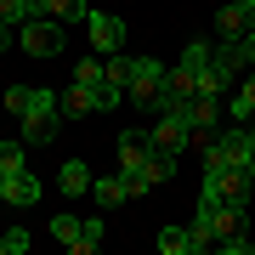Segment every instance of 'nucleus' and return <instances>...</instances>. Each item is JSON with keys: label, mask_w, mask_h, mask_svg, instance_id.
<instances>
[{"label": "nucleus", "mask_w": 255, "mask_h": 255, "mask_svg": "<svg viewBox=\"0 0 255 255\" xmlns=\"http://www.w3.org/2000/svg\"><path fill=\"white\" fill-rule=\"evenodd\" d=\"M6 108L17 114L28 147H46L57 136V125H63V97L46 91V85H11V91H6Z\"/></svg>", "instance_id": "obj_1"}, {"label": "nucleus", "mask_w": 255, "mask_h": 255, "mask_svg": "<svg viewBox=\"0 0 255 255\" xmlns=\"http://www.w3.org/2000/svg\"><path fill=\"white\" fill-rule=\"evenodd\" d=\"M164 68L159 57H130V85H125V108L136 114H164L170 108V91H164Z\"/></svg>", "instance_id": "obj_2"}, {"label": "nucleus", "mask_w": 255, "mask_h": 255, "mask_svg": "<svg viewBox=\"0 0 255 255\" xmlns=\"http://www.w3.org/2000/svg\"><path fill=\"white\" fill-rule=\"evenodd\" d=\"M17 46H23L28 57H63L68 23H57V17H28V23L17 28Z\"/></svg>", "instance_id": "obj_3"}, {"label": "nucleus", "mask_w": 255, "mask_h": 255, "mask_svg": "<svg viewBox=\"0 0 255 255\" xmlns=\"http://www.w3.org/2000/svg\"><path fill=\"white\" fill-rule=\"evenodd\" d=\"M153 147H164V153H182V147H193V125H187V108H164L153 114Z\"/></svg>", "instance_id": "obj_4"}, {"label": "nucleus", "mask_w": 255, "mask_h": 255, "mask_svg": "<svg viewBox=\"0 0 255 255\" xmlns=\"http://www.w3.org/2000/svg\"><path fill=\"white\" fill-rule=\"evenodd\" d=\"M85 34H91V51L97 57L125 51V17H119V11H91V17H85Z\"/></svg>", "instance_id": "obj_5"}, {"label": "nucleus", "mask_w": 255, "mask_h": 255, "mask_svg": "<svg viewBox=\"0 0 255 255\" xmlns=\"http://www.w3.org/2000/svg\"><path fill=\"white\" fill-rule=\"evenodd\" d=\"M204 187H216L227 204H244V210H250V199H255V176H250V170H238V164L204 170Z\"/></svg>", "instance_id": "obj_6"}, {"label": "nucleus", "mask_w": 255, "mask_h": 255, "mask_svg": "<svg viewBox=\"0 0 255 255\" xmlns=\"http://www.w3.org/2000/svg\"><path fill=\"white\" fill-rule=\"evenodd\" d=\"M40 199H46V187L34 182V170H0V204H11V210H34Z\"/></svg>", "instance_id": "obj_7"}, {"label": "nucleus", "mask_w": 255, "mask_h": 255, "mask_svg": "<svg viewBox=\"0 0 255 255\" xmlns=\"http://www.w3.org/2000/svg\"><path fill=\"white\" fill-rule=\"evenodd\" d=\"M130 182V193H153V187H170L176 182V153H164V147H153V153H147V164H142V176H125Z\"/></svg>", "instance_id": "obj_8"}, {"label": "nucleus", "mask_w": 255, "mask_h": 255, "mask_svg": "<svg viewBox=\"0 0 255 255\" xmlns=\"http://www.w3.org/2000/svg\"><path fill=\"white\" fill-rule=\"evenodd\" d=\"M153 244H159V255H210V250H216L199 227H159Z\"/></svg>", "instance_id": "obj_9"}, {"label": "nucleus", "mask_w": 255, "mask_h": 255, "mask_svg": "<svg viewBox=\"0 0 255 255\" xmlns=\"http://www.w3.org/2000/svg\"><path fill=\"white\" fill-rule=\"evenodd\" d=\"M187 125H193V147H204L221 125V97H193L187 102Z\"/></svg>", "instance_id": "obj_10"}, {"label": "nucleus", "mask_w": 255, "mask_h": 255, "mask_svg": "<svg viewBox=\"0 0 255 255\" xmlns=\"http://www.w3.org/2000/svg\"><path fill=\"white\" fill-rule=\"evenodd\" d=\"M147 153H153V136L147 130H119V176H142Z\"/></svg>", "instance_id": "obj_11"}, {"label": "nucleus", "mask_w": 255, "mask_h": 255, "mask_svg": "<svg viewBox=\"0 0 255 255\" xmlns=\"http://www.w3.org/2000/svg\"><path fill=\"white\" fill-rule=\"evenodd\" d=\"M250 11H255V0H227L216 11V40H244L250 34Z\"/></svg>", "instance_id": "obj_12"}, {"label": "nucleus", "mask_w": 255, "mask_h": 255, "mask_svg": "<svg viewBox=\"0 0 255 255\" xmlns=\"http://www.w3.org/2000/svg\"><path fill=\"white\" fill-rule=\"evenodd\" d=\"M91 199H97V210H119V204L136 199V193H130L125 176H97V182H91Z\"/></svg>", "instance_id": "obj_13"}, {"label": "nucleus", "mask_w": 255, "mask_h": 255, "mask_svg": "<svg viewBox=\"0 0 255 255\" xmlns=\"http://www.w3.org/2000/svg\"><path fill=\"white\" fill-rule=\"evenodd\" d=\"M91 182H97V176L85 170V159H63V170H57V187H63L68 199H80V193H91Z\"/></svg>", "instance_id": "obj_14"}, {"label": "nucleus", "mask_w": 255, "mask_h": 255, "mask_svg": "<svg viewBox=\"0 0 255 255\" xmlns=\"http://www.w3.org/2000/svg\"><path fill=\"white\" fill-rule=\"evenodd\" d=\"M85 114H97V91L74 80L68 91H63V119H85Z\"/></svg>", "instance_id": "obj_15"}, {"label": "nucleus", "mask_w": 255, "mask_h": 255, "mask_svg": "<svg viewBox=\"0 0 255 255\" xmlns=\"http://www.w3.org/2000/svg\"><path fill=\"white\" fill-rule=\"evenodd\" d=\"M80 233H85V221H80V216H68V210H63V216H51V238H57L68 255H80Z\"/></svg>", "instance_id": "obj_16"}, {"label": "nucleus", "mask_w": 255, "mask_h": 255, "mask_svg": "<svg viewBox=\"0 0 255 255\" xmlns=\"http://www.w3.org/2000/svg\"><path fill=\"white\" fill-rule=\"evenodd\" d=\"M227 108H233L238 125H250V119H255V74H244V80L233 85V102H227Z\"/></svg>", "instance_id": "obj_17"}, {"label": "nucleus", "mask_w": 255, "mask_h": 255, "mask_svg": "<svg viewBox=\"0 0 255 255\" xmlns=\"http://www.w3.org/2000/svg\"><path fill=\"white\" fill-rule=\"evenodd\" d=\"M40 11L57 17V23H85V17H91V6H85V0H46Z\"/></svg>", "instance_id": "obj_18"}, {"label": "nucleus", "mask_w": 255, "mask_h": 255, "mask_svg": "<svg viewBox=\"0 0 255 255\" xmlns=\"http://www.w3.org/2000/svg\"><path fill=\"white\" fill-rule=\"evenodd\" d=\"M74 80H80V85H91V91H97V85L108 80V68H102V57H80V63H74Z\"/></svg>", "instance_id": "obj_19"}, {"label": "nucleus", "mask_w": 255, "mask_h": 255, "mask_svg": "<svg viewBox=\"0 0 255 255\" xmlns=\"http://www.w3.org/2000/svg\"><path fill=\"white\" fill-rule=\"evenodd\" d=\"M102 68H108V80H102V85H130V57H125V51L102 57Z\"/></svg>", "instance_id": "obj_20"}, {"label": "nucleus", "mask_w": 255, "mask_h": 255, "mask_svg": "<svg viewBox=\"0 0 255 255\" xmlns=\"http://www.w3.org/2000/svg\"><path fill=\"white\" fill-rule=\"evenodd\" d=\"M210 51H216V46H210V40H187L176 63H187V68H204V63H210Z\"/></svg>", "instance_id": "obj_21"}, {"label": "nucleus", "mask_w": 255, "mask_h": 255, "mask_svg": "<svg viewBox=\"0 0 255 255\" xmlns=\"http://www.w3.org/2000/svg\"><path fill=\"white\" fill-rule=\"evenodd\" d=\"M102 250V216H85V233H80V255H97Z\"/></svg>", "instance_id": "obj_22"}, {"label": "nucleus", "mask_w": 255, "mask_h": 255, "mask_svg": "<svg viewBox=\"0 0 255 255\" xmlns=\"http://www.w3.org/2000/svg\"><path fill=\"white\" fill-rule=\"evenodd\" d=\"M216 250L221 255H255V238L250 233H227V238H216Z\"/></svg>", "instance_id": "obj_23"}, {"label": "nucleus", "mask_w": 255, "mask_h": 255, "mask_svg": "<svg viewBox=\"0 0 255 255\" xmlns=\"http://www.w3.org/2000/svg\"><path fill=\"white\" fill-rule=\"evenodd\" d=\"M0 255H28V227H6L0 233Z\"/></svg>", "instance_id": "obj_24"}, {"label": "nucleus", "mask_w": 255, "mask_h": 255, "mask_svg": "<svg viewBox=\"0 0 255 255\" xmlns=\"http://www.w3.org/2000/svg\"><path fill=\"white\" fill-rule=\"evenodd\" d=\"M34 11H28V0H0V23H11V28H23Z\"/></svg>", "instance_id": "obj_25"}, {"label": "nucleus", "mask_w": 255, "mask_h": 255, "mask_svg": "<svg viewBox=\"0 0 255 255\" xmlns=\"http://www.w3.org/2000/svg\"><path fill=\"white\" fill-rule=\"evenodd\" d=\"M125 102V85H97V114H119Z\"/></svg>", "instance_id": "obj_26"}, {"label": "nucleus", "mask_w": 255, "mask_h": 255, "mask_svg": "<svg viewBox=\"0 0 255 255\" xmlns=\"http://www.w3.org/2000/svg\"><path fill=\"white\" fill-rule=\"evenodd\" d=\"M238 51H244V63L255 68V34H244V40H238Z\"/></svg>", "instance_id": "obj_27"}, {"label": "nucleus", "mask_w": 255, "mask_h": 255, "mask_svg": "<svg viewBox=\"0 0 255 255\" xmlns=\"http://www.w3.org/2000/svg\"><path fill=\"white\" fill-rule=\"evenodd\" d=\"M11 40H17V28H11V23H0V51H6Z\"/></svg>", "instance_id": "obj_28"}, {"label": "nucleus", "mask_w": 255, "mask_h": 255, "mask_svg": "<svg viewBox=\"0 0 255 255\" xmlns=\"http://www.w3.org/2000/svg\"><path fill=\"white\" fill-rule=\"evenodd\" d=\"M250 34H255V11H250Z\"/></svg>", "instance_id": "obj_29"}, {"label": "nucleus", "mask_w": 255, "mask_h": 255, "mask_svg": "<svg viewBox=\"0 0 255 255\" xmlns=\"http://www.w3.org/2000/svg\"><path fill=\"white\" fill-rule=\"evenodd\" d=\"M250 176H255V153H250Z\"/></svg>", "instance_id": "obj_30"}]
</instances>
